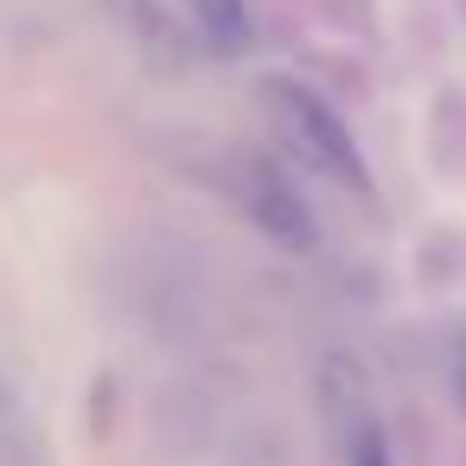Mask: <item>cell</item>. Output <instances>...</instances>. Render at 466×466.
I'll return each instance as SVG.
<instances>
[{"label": "cell", "mask_w": 466, "mask_h": 466, "mask_svg": "<svg viewBox=\"0 0 466 466\" xmlns=\"http://www.w3.org/2000/svg\"><path fill=\"white\" fill-rule=\"evenodd\" d=\"M237 192H243V211L256 218V230H268V237H275V243H288V249H307V243H313L307 205H300V198L268 173V167H243Z\"/></svg>", "instance_id": "7a4b0ae2"}, {"label": "cell", "mask_w": 466, "mask_h": 466, "mask_svg": "<svg viewBox=\"0 0 466 466\" xmlns=\"http://www.w3.org/2000/svg\"><path fill=\"white\" fill-rule=\"evenodd\" d=\"M345 460H351V466H390V460H383V434H377V421L345 428Z\"/></svg>", "instance_id": "5b68a950"}, {"label": "cell", "mask_w": 466, "mask_h": 466, "mask_svg": "<svg viewBox=\"0 0 466 466\" xmlns=\"http://www.w3.org/2000/svg\"><path fill=\"white\" fill-rule=\"evenodd\" d=\"M268 103H275V116H281V128H288V141L319 167V173H332L339 186H351V192H364V160H358V141H351V128L313 96V90H300V84H268Z\"/></svg>", "instance_id": "6da1fadb"}, {"label": "cell", "mask_w": 466, "mask_h": 466, "mask_svg": "<svg viewBox=\"0 0 466 466\" xmlns=\"http://www.w3.org/2000/svg\"><path fill=\"white\" fill-rule=\"evenodd\" d=\"M186 7H192V20H198V33H205L211 52H249L256 26H249L243 0H186Z\"/></svg>", "instance_id": "3957f363"}, {"label": "cell", "mask_w": 466, "mask_h": 466, "mask_svg": "<svg viewBox=\"0 0 466 466\" xmlns=\"http://www.w3.org/2000/svg\"><path fill=\"white\" fill-rule=\"evenodd\" d=\"M0 466H33V421L7 383H0Z\"/></svg>", "instance_id": "277c9868"}]
</instances>
